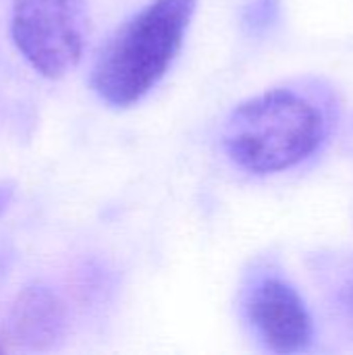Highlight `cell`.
<instances>
[{
	"mask_svg": "<svg viewBox=\"0 0 353 355\" xmlns=\"http://www.w3.org/2000/svg\"><path fill=\"white\" fill-rule=\"evenodd\" d=\"M339 302H341V308L353 318V275L343 283L339 291Z\"/></svg>",
	"mask_w": 353,
	"mask_h": 355,
	"instance_id": "obj_7",
	"label": "cell"
},
{
	"mask_svg": "<svg viewBox=\"0 0 353 355\" xmlns=\"http://www.w3.org/2000/svg\"><path fill=\"white\" fill-rule=\"evenodd\" d=\"M243 310L256 337L275 354H300L312 343L314 329L306 302L277 275L254 279Z\"/></svg>",
	"mask_w": 353,
	"mask_h": 355,
	"instance_id": "obj_4",
	"label": "cell"
},
{
	"mask_svg": "<svg viewBox=\"0 0 353 355\" xmlns=\"http://www.w3.org/2000/svg\"><path fill=\"white\" fill-rule=\"evenodd\" d=\"M10 35L23 58L44 77L67 75L87 37L85 0H15Z\"/></svg>",
	"mask_w": 353,
	"mask_h": 355,
	"instance_id": "obj_3",
	"label": "cell"
},
{
	"mask_svg": "<svg viewBox=\"0 0 353 355\" xmlns=\"http://www.w3.org/2000/svg\"><path fill=\"white\" fill-rule=\"evenodd\" d=\"M10 198H12V187L10 185H0V214L6 210Z\"/></svg>",
	"mask_w": 353,
	"mask_h": 355,
	"instance_id": "obj_8",
	"label": "cell"
},
{
	"mask_svg": "<svg viewBox=\"0 0 353 355\" xmlns=\"http://www.w3.org/2000/svg\"><path fill=\"white\" fill-rule=\"evenodd\" d=\"M329 133V114L314 98L291 87L268 89L241 102L223 127L229 160L252 175L289 171L310 158Z\"/></svg>",
	"mask_w": 353,
	"mask_h": 355,
	"instance_id": "obj_1",
	"label": "cell"
},
{
	"mask_svg": "<svg viewBox=\"0 0 353 355\" xmlns=\"http://www.w3.org/2000/svg\"><path fill=\"white\" fill-rule=\"evenodd\" d=\"M281 15V0H246L241 23L250 35H262L277 25Z\"/></svg>",
	"mask_w": 353,
	"mask_h": 355,
	"instance_id": "obj_6",
	"label": "cell"
},
{
	"mask_svg": "<svg viewBox=\"0 0 353 355\" xmlns=\"http://www.w3.org/2000/svg\"><path fill=\"white\" fill-rule=\"evenodd\" d=\"M198 0H150L102 48L92 87L102 102L127 108L148 96L175 62Z\"/></svg>",
	"mask_w": 353,
	"mask_h": 355,
	"instance_id": "obj_2",
	"label": "cell"
},
{
	"mask_svg": "<svg viewBox=\"0 0 353 355\" xmlns=\"http://www.w3.org/2000/svg\"><path fill=\"white\" fill-rule=\"evenodd\" d=\"M62 327L64 308L48 287L23 289L10 308L8 331L25 349H48L62 335Z\"/></svg>",
	"mask_w": 353,
	"mask_h": 355,
	"instance_id": "obj_5",
	"label": "cell"
}]
</instances>
